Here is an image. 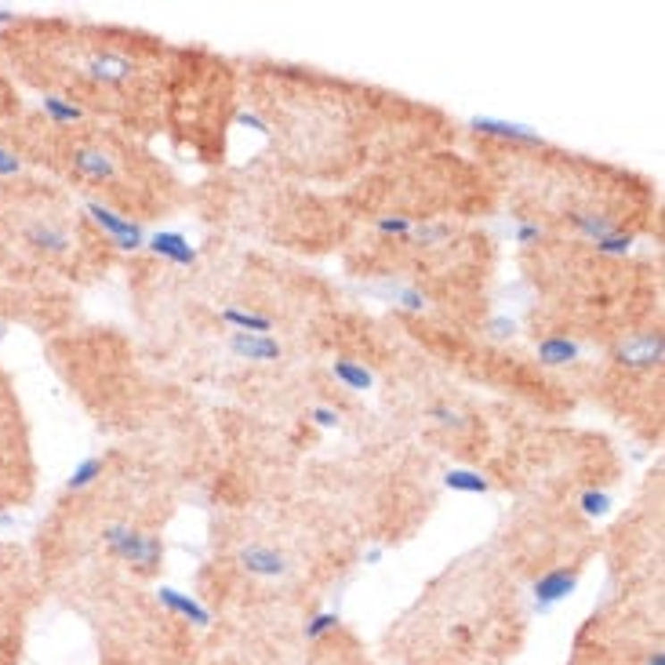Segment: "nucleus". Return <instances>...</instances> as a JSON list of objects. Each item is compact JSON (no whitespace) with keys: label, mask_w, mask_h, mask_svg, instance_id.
Returning a JSON list of instances; mask_svg holds the SVG:
<instances>
[{"label":"nucleus","mask_w":665,"mask_h":665,"mask_svg":"<svg viewBox=\"0 0 665 665\" xmlns=\"http://www.w3.org/2000/svg\"><path fill=\"white\" fill-rule=\"evenodd\" d=\"M102 542H105V549L114 552L121 564H131L139 571H153L164 560V542L156 535H146V531L128 527V524L102 527Z\"/></svg>","instance_id":"1"},{"label":"nucleus","mask_w":665,"mask_h":665,"mask_svg":"<svg viewBox=\"0 0 665 665\" xmlns=\"http://www.w3.org/2000/svg\"><path fill=\"white\" fill-rule=\"evenodd\" d=\"M88 215H91V222L95 226L114 240L121 251H139V248H146V230L139 226V222H131V218H121L117 211H109L105 204H98V200H91L88 204Z\"/></svg>","instance_id":"2"},{"label":"nucleus","mask_w":665,"mask_h":665,"mask_svg":"<svg viewBox=\"0 0 665 665\" xmlns=\"http://www.w3.org/2000/svg\"><path fill=\"white\" fill-rule=\"evenodd\" d=\"M578 585V568H552L535 582V607L538 611H552L557 603H564Z\"/></svg>","instance_id":"3"},{"label":"nucleus","mask_w":665,"mask_h":665,"mask_svg":"<svg viewBox=\"0 0 665 665\" xmlns=\"http://www.w3.org/2000/svg\"><path fill=\"white\" fill-rule=\"evenodd\" d=\"M661 353H665V342H661V331H640V335L626 339L615 353L619 364L626 367H658L661 364Z\"/></svg>","instance_id":"4"},{"label":"nucleus","mask_w":665,"mask_h":665,"mask_svg":"<svg viewBox=\"0 0 665 665\" xmlns=\"http://www.w3.org/2000/svg\"><path fill=\"white\" fill-rule=\"evenodd\" d=\"M237 560L255 578H284L288 575V557L273 545H244Z\"/></svg>","instance_id":"5"},{"label":"nucleus","mask_w":665,"mask_h":665,"mask_svg":"<svg viewBox=\"0 0 665 665\" xmlns=\"http://www.w3.org/2000/svg\"><path fill=\"white\" fill-rule=\"evenodd\" d=\"M156 600L168 607L172 615H179V619H186V622H193V626H200V629L211 626V611H207V607H204L200 600H193L189 593L175 589V585H160V589H156Z\"/></svg>","instance_id":"6"},{"label":"nucleus","mask_w":665,"mask_h":665,"mask_svg":"<svg viewBox=\"0 0 665 665\" xmlns=\"http://www.w3.org/2000/svg\"><path fill=\"white\" fill-rule=\"evenodd\" d=\"M146 248H149L156 258L172 262V265H193V262H197V248H193L182 233H175V230H160V233L146 237Z\"/></svg>","instance_id":"7"},{"label":"nucleus","mask_w":665,"mask_h":665,"mask_svg":"<svg viewBox=\"0 0 665 665\" xmlns=\"http://www.w3.org/2000/svg\"><path fill=\"white\" fill-rule=\"evenodd\" d=\"M230 349L240 360H255V364H269V360H281V342L273 335H248V331H233L230 335Z\"/></svg>","instance_id":"8"},{"label":"nucleus","mask_w":665,"mask_h":665,"mask_svg":"<svg viewBox=\"0 0 665 665\" xmlns=\"http://www.w3.org/2000/svg\"><path fill=\"white\" fill-rule=\"evenodd\" d=\"M473 131L476 135H491L502 142H520V146H542V135L531 131L527 124L517 121H498V117H473Z\"/></svg>","instance_id":"9"},{"label":"nucleus","mask_w":665,"mask_h":665,"mask_svg":"<svg viewBox=\"0 0 665 665\" xmlns=\"http://www.w3.org/2000/svg\"><path fill=\"white\" fill-rule=\"evenodd\" d=\"M88 70H91V77L102 80V84H124V80H131V73H135L131 59H128V55H121V51H98V55H91Z\"/></svg>","instance_id":"10"},{"label":"nucleus","mask_w":665,"mask_h":665,"mask_svg":"<svg viewBox=\"0 0 665 665\" xmlns=\"http://www.w3.org/2000/svg\"><path fill=\"white\" fill-rule=\"evenodd\" d=\"M70 156H73V168H77L84 179H91V182L114 179V160H109L102 149H88V146H80V149H73Z\"/></svg>","instance_id":"11"},{"label":"nucleus","mask_w":665,"mask_h":665,"mask_svg":"<svg viewBox=\"0 0 665 665\" xmlns=\"http://www.w3.org/2000/svg\"><path fill=\"white\" fill-rule=\"evenodd\" d=\"M538 360L545 367L571 364V360H578V342L575 339H564V335H549V339L538 342Z\"/></svg>","instance_id":"12"},{"label":"nucleus","mask_w":665,"mask_h":665,"mask_svg":"<svg viewBox=\"0 0 665 665\" xmlns=\"http://www.w3.org/2000/svg\"><path fill=\"white\" fill-rule=\"evenodd\" d=\"M331 375H335L342 385H346V390L349 393H364V390H371V385H375V375L364 367V364H357V360H335V364H331Z\"/></svg>","instance_id":"13"},{"label":"nucleus","mask_w":665,"mask_h":665,"mask_svg":"<svg viewBox=\"0 0 665 665\" xmlns=\"http://www.w3.org/2000/svg\"><path fill=\"white\" fill-rule=\"evenodd\" d=\"M222 320H226L230 327H237V331H248V335H269V331H273V316L251 313V309H237V306L222 309Z\"/></svg>","instance_id":"14"},{"label":"nucleus","mask_w":665,"mask_h":665,"mask_svg":"<svg viewBox=\"0 0 665 665\" xmlns=\"http://www.w3.org/2000/svg\"><path fill=\"white\" fill-rule=\"evenodd\" d=\"M44 114L51 124H73V121H84V109L73 102V98H63V95H44L40 98Z\"/></svg>","instance_id":"15"},{"label":"nucleus","mask_w":665,"mask_h":665,"mask_svg":"<svg viewBox=\"0 0 665 665\" xmlns=\"http://www.w3.org/2000/svg\"><path fill=\"white\" fill-rule=\"evenodd\" d=\"M443 487L448 491H459V494H484L491 484H487V476H480L476 469H448L443 473Z\"/></svg>","instance_id":"16"},{"label":"nucleus","mask_w":665,"mask_h":665,"mask_svg":"<svg viewBox=\"0 0 665 665\" xmlns=\"http://www.w3.org/2000/svg\"><path fill=\"white\" fill-rule=\"evenodd\" d=\"M568 218L575 222V230H578L582 237H589L593 244H596V240H603V237H611V233H615V222H607L603 215H589V211H571Z\"/></svg>","instance_id":"17"},{"label":"nucleus","mask_w":665,"mask_h":665,"mask_svg":"<svg viewBox=\"0 0 665 665\" xmlns=\"http://www.w3.org/2000/svg\"><path fill=\"white\" fill-rule=\"evenodd\" d=\"M102 469H105V459H102V455H88V459L70 473L66 491H84V487H91V484L102 476Z\"/></svg>","instance_id":"18"},{"label":"nucleus","mask_w":665,"mask_h":665,"mask_svg":"<svg viewBox=\"0 0 665 665\" xmlns=\"http://www.w3.org/2000/svg\"><path fill=\"white\" fill-rule=\"evenodd\" d=\"M29 240H33V244H40V248H47V251H66V248H70L66 230L51 226V222H37V226L29 230Z\"/></svg>","instance_id":"19"},{"label":"nucleus","mask_w":665,"mask_h":665,"mask_svg":"<svg viewBox=\"0 0 665 665\" xmlns=\"http://www.w3.org/2000/svg\"><path fill=\"white\" fill-rule=\"evenodd\" d=\"M582 513L585 517H607L611 513V494L607 491H585L582 494Z\"/></svg>","instance_id":"20"},{"label":"nucleus","mask_w":665,"mask_h":665,"mask_svg":"<svg viewBox=\"0 0 665 665\" xmlns=\"http://www.w3.org/2000/svg\"><path fill=\"white\" fill-rule=\"evenodd\" d=\"M331 629H339V611H320L316 619L306 622V640H320V636H327Z\"/></svg>","instance_id":"21"},{"label":"nucleus","mask_w":665,"mask_h":665,"mask_svg":"<svg viewBox=\"0 0 665 665\" xmlns=\"http://www.w3.org/2000/svg\"><path fill=\"white\" fill-rule=\"evenodd\" d=\"M629 248H633V237H629V233H619V230H615L611 237L596 240V251H600V255H626Z\"/></svg>","instance_id":"22"},{"label":"nucleus","mask_w":665,"mask_h":665,"mask_svg":"<svg viewBox=\"0 0 665 665\" xmlns=\"http://www.w3.org/2000/svg\"><path fill=\"white\" fill-rule=\"evenodd\" d=\"M378 230H382V233H393V237H408V233H411V222H408L404 215L378 218Z\"/></svg>","instance_id":"23"},{"label":"nucleus","mask_w":665,"mask_h":665,"mask_svg":"<svg viewBox=\"0 0 665 665\" xmlns=\"http://www.w3.org/2000/svg\"><path fill=\"white\" fill-rule=\"evenodd\" d=\"M443 237H451V226H422V230H415V240H422V244H436Z\"/></svg>","instance_id":"24"},{"label":"nucleus","mask_w":665,"mask_h":665,"mask_svg":"<svg viewBox=\"0 0 665 665\" xmlns=\"http://www.w3.org/2000/svg\"><path fill=\"white\" fill-rule=\"evenodd\" d=\"M309 418H313L320 429H335V425H339V411H335V408H313Z\"/></svg>","instance_id":"25"},{"label":"nucleus","mask_w":665,"mask_h":665,"mask_svg":"<svg viewBox=\"0 0 665 665\" xmlns=\"http://www.w3.org/2000/svg\"><path fill=\"white\" fill-rule=\"evenodd\" d=\"M429 415H433V418H436L440 425H451V429H462V418H459V411H451L448 404H436V408H433Z\"/></svg>","instance_id":"26"},{"label":"nucleus","mask_w":665,"mask_h":665,"mask_svg":"<svg viewBox=\"0 0 665 665\" xmlns=\"http://www.w3.org/2000/svg\"><path fill=\"white\" fill-rule=\"evenodd\" d=\"M535 240H542V226H538V222H520V226H517V244H535Z\"/></svg>","instance_id":"27"},{"label":"nucleus","mask_w":665,"mask_h":665,"mask_svg":"<svg viewBox=\"0 0 665 665\" xmlns=\"http://www.w3.org/2000/svg\"><path fill=\"white\" fill-rule=\"evenodd\" d=\"M400 306H404V309H411V313H418V309L425 306V295H422V291H415V288H404V291H400Z\"/></svg>","instance_id":"28"},{"label":"nucleus","mask_w":665,"mask_h":665,"mask_svg":"<svg viewBox=\"0 0 665 665\" xmlns=\"http://www.w3.org/2000/svg\"><path fill=\"white\" fill-rule=\"evenodd\" d=\"M8 175H19V160L8 149H0V179H8Z\"/></svg>","instance_id":"29"},{"label":"nucleus","mask_w":665,"mask_h":665,"mask_svg":"<svg viewBox=\"0 0 665 665\" xmlns=\"http://www.w3.org/2000/svg\"><path fill=\"white\" fill-rule=\"evenodd\" d=\"M491 331H494V335H513V320L494 316V320H491Z\"/></svg>","instance_id":"30"},{"label":"nucleus","mask_w":665,"mask_h":665,"mask_svg":"<svg viewBox=\"0 0 665 665\" xmlns=\"http://www.w3.org/2000/svg\"><path fill=\"white\" fill-rule=\"evenodd\" d=\"M240 124H248V128H255V131H265V121H258L255 114H240Z\"/></svg>","instance_id":"31"},{"label":"nucleus","mask_w":665,"mask_h":665,"mask_svg":"<svg viewBox=\"0 0 665 665\" xmlns=\"http://www.w3.org/2000/svg\"><path fill=\"white\" fill-rule=\"evenodd\" d=\"M382 560V545H375V549H367V564H378Z\"/></svg>","instance_id":"32"},{"label":"nucleus","mask_w":665,"mask_h":665,"mask_svg":"<svg viewBox=\"0 0 665 665\" xmlns=\"http://www.w3.org/2000/svg\"><path fill=\"white\" fill-rule=\"evenodd\" d=\"M647 665H665V654H661V651H651V654H647Z\"/></svg>","instance_id":"33"},{"label":"nucleus","mask_w":665,"mask_h":665,"mask_svg":"<svg viewBox=\"0 0 665 665\" xmlns=\"http://www.w3.org/2000/svg\"><path fill=\"white\" fill-rule=\"evenodd\" d=\"M0 22H15V12H8V8H0Z\"/></svg>","instance_id":"34"}]
</instances>
